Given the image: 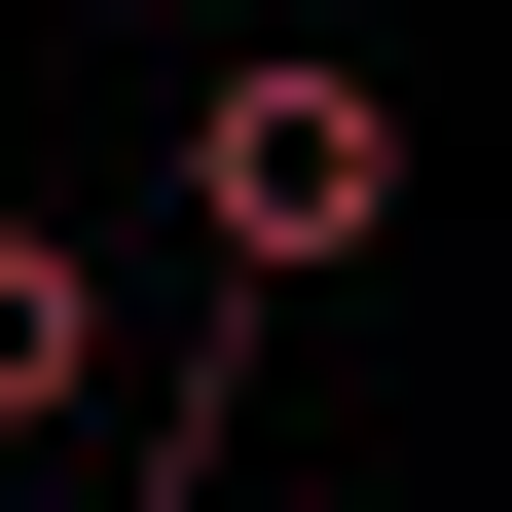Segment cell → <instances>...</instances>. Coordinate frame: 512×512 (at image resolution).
I'll use <instances>...</instances> for the list:
<instances>
[{"label":"cell","instance_id":"obj_1","mask_svg":"<svg viewBox=\"0 0 512 512\" xmlns=\"http://www.w3.org/2000/svg\"><path fill=\"white\" fill-rule=\"evenodd\" d=\"M366 220H403V110H366L330 37H256V74L183 110V256H220V293H330Z\"/></svg>","mask_w":512,"mask_h":512},{"label":"cell","instance_id":"obj_2","mask_svg":"<svg viewBox=\"0 0 512 512\" xmlns=\"http://www.w3.org/2000/svg\"><path fill=\"white\" fill-rule=\"evenodd\" d=\"M74 403H110V256H74V220H0V439H74Z\"/></svg>","mask_w":512,"mask_h":512}]
</instances>
